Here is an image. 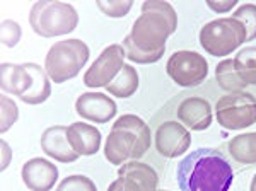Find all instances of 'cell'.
Returning <instances> with one entry per match:
<instances>
[{
  "mask_svg": "<svg viewBox=\"0 0 256 191\" xmlns=\"http://www.w3.org/2000/svg\"><path fill=\"white\" fill-rule=\"evenodd\" d=\"M30 24L43 38L68 34L79 24V14L65 2H36L30 10Z\"/></svg>",
  "mask_w": 256,
  "mask_h": 191,
  "instance_id": "5b68a950",
  "label": "cell"
},
{
  "mask_svg": "<svg viewBox=\"0 0 256 191\" xmlns=\"http://www.w3.org/2000/svg\"><path fill=\"white\" fill-rule=\"evenodd\" d=\"M20 38V29L14 20H4L2 22V43L6 46H16Z\"/></svg>",
  "mask_w": 256,
  "mask_h": 191,
  "instance_id": "4316f807",
  "label": "cell"
},
{
  "mask_svg": "<svg viewBox=\"0 0 256 191\" xmlns=\"http://www.w3.org/2000/svg\"><path fill=\"white\" fill-rule=\"evenodd\" d=\"M41 148L52 159L64 164L76 162L79 159V154L74 150V147L68 142L67 128L62 126V124L50 126L43 132V135H41Z\"/></svg>",
  "mask_w": 256,
  "mask_h": 191,
  "instance_id": "9a60e30c",
  "label": "cell"
},
{
  "mask_svg": "<svg viewBox=\"0 0 256 191\" xmlns=\"http://www.w3.org/2000/svg\"><path fill=\"white\" fill-rule=\"evenodd\" d=\"M216 78L217 84L227 92H241L244 90L246 84L239 78L236 68H234V58H226L216 68Z\"/></svg>",
  "mask_w": 256,
  "mask_h": 191,
  "instance_id": "7402d4cb",
  "label": "cell"
},
{
  "mask_svg": "<svg viewBox=\"0 0 256 191\" xmlns=\"http://www.w3.org/2000/svg\"><path fill=\"white\" fill-rule=\"evenodd\" d=\"M250 191H256V174H254V176H253V181H251Z\"/></svg>",
  "mask_w": 256,
  "mask_h": 191,
  "instance_id": "f546056e",
  "label": "cell"
},
{
  "mask_svg": "<svg viewBox=\"0 0 256 191\" xmlns=\"http://www.w3.org/2000/svg\"><path fill=\"white\" fill-rule=\"evenodd\" d=\"M32 86V76L28 65L2 64L0 67V87L4 92L22 98Z\"/></svg>",
  "mask_w": 256,
  "mask_h": 191,
  "instance_id": "e0dca14e",
  "label": "cell"
},
{
  "mask_svg": "<svg viewBox=\"0 0 256 191\" xmlns=\"http://www.w3.org/2000/svg\"><path fill=\"white\" fill-rule=\"evenodd\" d=\"M229 154L241 164H256V132L253 134H242L227 144Z\"/></svg>",
  "mask_w": 256,
  "mask_h": 191,
  "instance_id": "d6986e66",
  "label": "cell"
},
{
  "mask_svg": "<svg viewBox=\"0 0 256 191\" xmlns=\"http://www.w3.org/2000/svg\"><path fill=\"white\" fill-rule=\"evenodd\" d=\"M89 60V46L80 40H65L55 43L44 58V70L55 84H64L77 77Z\"/></svg>",
  "mask_w": 256,
  "mask_h": 191,
  "instance_id": "277c9868",
  "label": "cell"
},
{
  "mask_svg": "<svg viewBox=\"0 0 256 191\" xmlns=\"http://www.w3.org/2000/svg\"><path fill=\"white\" fill-rule=\"evenodd\" d=\"M125 50L122 44H110L101 52L88 72L84 74V84L88 87H106L116 78L123 68Z\"/></svg>",
  "mask_w": 256,
  "mask_h": 191,
  "instance_id": "9c48e42d",
  "label": "cell"
},
{
  "mask_svg": "<svg viewBox=\"0 0 256 191\" xmlns=\"http://www.w3.org/2000/svg\"><path fill=\"white\" fill-rule=\"evenodd\" d=\"M158 191H168V190H158Z\"/></svg>",
  "mask_w": 256,
  "mask_h": 191,
  "instance_id": "4dcf8cb0",
  "label": "cell"
},
{
  "mask_svg": "<svg viewBox=\"0 0 256 191\" xmlns=\"http://www.w3.org/2000/svg\"><path fill=\"white\" fill-rule=\"evenodd\" d=\"M32 76V86L26 94L22 96V101L26 104H41L52 96V84H50V77L46 70H43L36 64H26Z\"/></svg>",
  "mask_w": 256,
  "mask_h": 191,
  "instance_id": "ac0fdd59",
  "label": "cell"
},
{
  "mask_svg": "<svg viewBox=\"0 0 256 191\" xmlns=\"http://www.w3.org/2000/svg\"><path fill=\"white\" fill-rule=\"evenodd\" d=\"M166 70L174 84L181 87H196L207 78L208 64L200 53L181 50L171 55Z\"/></svg>",
  "mask_w": 256,
  "mask_h": 191,
  "instance_id": "ba28073f",
  "label": "cell"
},
{
  "mask_svg": "<svg viewBox=\"0 0 256 191\" xmlns=\"http://www.w3.org/2000/svg\"><path fill=\"white\" fill-rule=\"evenodd\" d=\"M178 120L188 128V130H195V132H204L212 124L214 113H212V106L207 99L204 98H188L178 106Z\"/></svg>",
  "mask_w": 256,
  "mask_h": 191,
  "instance_id": "5bb4252c",
  "label": "cell"
},
{
  "mask_svg": "<svg viewBox=\"0 0 256 191\" xmlns=\"http://www.w3.org/2000/svg\"><path fill=\"white\" fill-rule=\"evenodd\" d=\"M178 28V16L171 4L148 0L142 4V14L123 40L128 60L140 65L159 62L166 53V41Z\"/></svg>",
  "mask_w": 256,
  "mask_h": 191,
  "instance_id": "6da1fadb",
  "label": "cell"
},
{
  "mask_svg": "<svg viewBox=\"0 0 256 191\" xmlns=\"http://www.w3.org/2000/svg\"><path fill=\"white\" fill-rule=\"evenodd\" d=\"M234 68L246 86H256V46H246L234 58Z\"/></svg>",
  "mask_w": 256,
  "mask_h": 191,
  "instance_id": "44dd1931",
  "label": "cell"
},
{
  "mask_svg": "<svg viewBox=\"0 0 256 191\" xmlns=\"http://www.w3.org/2000/svg\"><path fill=\"white\" fill-rule=\"evenodd\" d=\"M137 89H138V74L132 65H123L122 72L118 74L116 78L110 86H106V90L120 99L130 98V96L137 92Z\"/></svg>",
  "mask_w": 256,
  "mask_h": 191,
  "instance_id": "ffe728a7",
  "label": "cell"
},
{
  "mask_svg": "<svg viewBox=\"0 0 256 191\" xmlns=\"http://www.w3.org/2000/svg\"><path fill=\"white\" fill-rule=\"evenodd\" d=\"M76 111L82 118L90 120L94 123H106L116 114V102L106 94L86 92L80 94L76 101Z\"/></svg>",
  "mask_w": 256,
  "mask_h": 191,
  "instance_id": "7c38bea8",
  "label": "cell"
},
{
  "mask_svg": "<svg viewBox=\"0 0 256 191\" xmlns=\"http://www.w3.org/2000/svg\"><path fill=\"white\" fill-rule=\"evenodd\" d=\"M238 0H218V2H216V0H207V6L210 7L212 10L216 12H229L232 7H236Z\"/></svg>",
  "mask_w": 256,
  "mask_h": 191,
  "instance_id": "83f0119b",
  "label": "cell"
},
{
  "mask_svg": "<svg viewBox=\"0 0 256 191\" xmlns=\"http://www.w3.org/2000/svg\"><path fill=\"white\" fill-rule=\"evenodd\" d=\"M0 101H2V128L0 130L2 132H7L12 124L16 123V120H18V106H16V102L12 101L10 98H7L6 94L0 96Z\"/></svg>",
  "mask_w": 256,
  "mask_h": 191,
  "instance_id": "484cf974",
  "label": "cell"
},
{
  "mask_svg": "<svg viewBox=\"0 0 256 191\" xmlns=\"http://www.w3.org/2000/svg\"><path fill=\"white\" fill-rule=\"evenodd\" d=\"M234 19H238L239 22L246 29V41L256 40V6L254 4H242L241 7H238V10L232 14Z\"/></svg>",
  "mask_w": 256,
  "mask_h": 191,
  "instance_id": "603a6c76",
  "label": "cell"
},
{
  "mask_svg": "<svg viewBox=\"0 0 256 191\" xmlns=\"http://www.w3.org/2000/svg\"><path fill=\"white\" fill-rule=\"evenodd\" d=\"M181 191H229L234 180L232 166L217 148H196L178 164Z\"/></svg>",
  "mask_w": 256,
  "mask_h": 191,
  "instance_id": "7a4b0ae2",
  "label": "cell"
},
{
  "mask_svg": "<svg viewBox=\"0 0 256 191\" xmlns=\"http://www.w3.org/2000/svg\"><path fill=\"white\" fill-rule=\"evenodd\" d=\"M2 148H4V156H6V160H4V164H2V169H6L7 168V162H9V159H7V157L10 156V150H9V147H7V144L6 142H2Z\"/></svg>",
  "mask_w": 256,
  "mask_h": 191,
  "instance_id": "f1b7e54d",
  "label": "cell"
},
{
  "mask_svg": "<svg viewBox=\"0 0 256 191\" xmlns=\"http://www.w3.org/2000/svg\"><path fill=\"white\" fill-rule=\"evenodd\" d=\"M154 140L158 152L168 159L183 156L192 145V135L188 128L178 122H164L159 124Z\"/></svg>",
  "mask_w": 256,
  "mask_h": 191,
  "instance_id": "8fae6325",
  "label": "cell"
},
{
  "mask_svg": "<svg viewBox=\"0 0 256 191\" xmlns=\"http://www.w3.org/2000/svg\"><path fill=\"white\" fill-rule=\"evenodd\" d=\"M150 128L135 114H123L111 126L106 136L104 157L113 166L138 160L150 148Z\"/></svg>",
  "mask_w": 256,
  "mask_h": 191,
  "instance_id": "3957f363",
  "label": "cell"
},
{
  "mask_svg": "<svg viewBox=\"0 0 256 191\" xmlns=\"http://www.w3.org/2000/svg\"><path fill=\"white\" fill-rule=\"evenodd\" d=\"M56 191H98L96 184L92 180L82 174H74V176H67L58 184Z\"/></svg>",
  "mask_w": 256,
  "mask_h": 191,
  "instance_id": "cb8c5ba5",
  "label": "cell"
},
{
  "mask_svg": "<svg viewBox=\"0 0 256 191\" xmlns=\"http://www.w3.org/2000/svg\"><path fill=\"white\" fill-rule=\"evenodd\" d=\"M68 142L79 156H94L101 147V134L96 126L88 123H72L67 126Z\"/></svg>",
  "mask_w": 256,
  "mask_h": 191,
  "instance_id": "2e32d148",
  "label": "cell"
},
{
  "mask_svg": "<svg viewBox=\"0 0 256 191\" xmlns=\"http://www.w3.org/2000/svg\"><path fill=\"white\" fill-rule=\"evenodd\" d=\"M159 174L148 164L130 160L120 166L118 180L110 184L108 191H158Z\"/></svg>",
  "mask_w": 256,
  "mask_h": 191,
  "instance_id": "30bf717a",
  "label": "cell"
},
{
  "mask_svg": "<svg viewBox=\"0 0 256 191\" xmlns=\"http://www.w3.org/2000/svg\"><path fill=\"white\" fill-rule=\"evenodd\" d=\"M132 6H134V2H130V0H123V2H116V0H98V7L104 12L106 16H110V18H123V16L128 14V10L132 9Z\"/></svg>",
  "mask_w": 256,
  "mask_h": 191,
  "instance_id": "d4e9b609",
  "label": "cell"
},
{
  "mask_svg": "<svg viewBox=\"0 0 256 191\" xmlns=\"http://www.w3.org/2000/svg\"><path fill=\"white\" fill-rule=\"evenodd\" d=\"M216 118L226 130H242L256 124V98L244 90L222 96L216 104Z\"/></svg>",
  "mask_w": 256,
  "mask_h": 191,
  "instance_id": "52a82bcc",
  "label": "cell"
},
{
  "mask_svg": "<svg viewBox=\"0 0 256 191\" xmlns=\"http://www.w3.org/2000/svg\"><path fill=\"white\" fill-rule=\"evenodd\" d=\"M20 176L31 191H50L58 180V169L50 160L34 157L22 166Z\"/></svg>",
  "mask_w": 256,
  "mask_h": 191,
  "instance_id": "4fadbf2b",
  "label": "cell"
},
{
  "mask_svg": "<svg viewBox=\"0 0 256 191\" xmlns=\"http://www.w3.org/2000/svg\"><path fill=\"white\" fill-rule=\"evenodd\" d=\"M200 44L212 56H229L246 41V29L238 19L218 18L200 29Z\"/></svg>",
  "mask_w": 256,
  "mask_h": 191,
  "instance_id": "8992f818",
  "label": "cell"
}]
</instances>
